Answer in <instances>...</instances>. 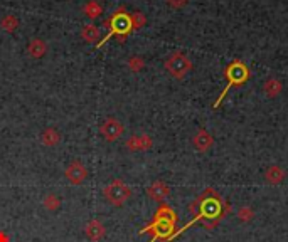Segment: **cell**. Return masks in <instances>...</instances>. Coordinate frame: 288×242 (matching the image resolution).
I'll return each instance as SVG.
<instances>
[{"instance_id": "5", "label": "cell", "mask_w": 288, "mask_h": 242, "mask_svg": "<svg viewBox=\"0 0 288 242\" xmlns=\"http://www.w3.org/2000/svg\"><path fill=\"white\" fill-rule=\"evenodd\" d=\"M103 197L108 200V204H112L113 207H122L123 204L131 197L130 187L126 185L122 180H113L110 185L103 188Z\"/></svg>"}, {"instance_id": "14", "label": "cell", "mask_w": 288, "mask_h": 242, "mask_svg": "<svg viewBox=\"0 0 288 242\" xmlns=\"http://www.w3.org/2000/svg\"><path fill=\"white\" fill-rule=\"evenodd\" d=\"M61 141V135L59 131L54 130V128H46L41 133V143L46 146H56L59 145Z\"/></svg>"}, {"instance_id": "21", "label": "cell", "mask_w": 288, "mask_h": 242, "mask_svg": "<svg viewBox=\"0 0 288 242\" xmlns=\"http://www.w3.org/2000/svg\"><path fill=\"white\" fill-rule=\"evenodd\" d=\"M128 68H130L131 72H138L145 68V61H143L140 56H131L128 59Z\"/></svg>"}, {"instance_id": "13", "label": "cell", "mask_w": 288, "mask_h": 242, "mask_svg": "<svg viewBox=\"0 0 288 242\" xmlns=\"http://www.w3.org/2000/svg\"><path fill=\"white\" fill-rule=\"evenodd\" d=\"M27 52L31 54V57H34V59H41V57L46 56L47 44L44 42V40H41V39H32L31 42H29V46H27Z\"/></svg>"}, {"instance_id": "16", "label": "cell", "mask_w": 288, "mask_h": 242, "mask_svg": "<svg viewBox=\"0 0 288 242\" xmlns=\"http://www.w3.org/2000/svg\"><path fill=\"white\" fill-rule=\"evenodd\" d=\"M81 37L89 44L96 42V40L100 39V29L96 26H93V24H88V26H84L83 31H81Z\"/></svg>"}, {"instance_id": "19", "label": "cell", "mask_w": 288, "mask_h": 242, "mask_svg": "<svg viewBox=\"0 0 288 242\" xmlns=\"http://www.w3.org/2000/svg\"><path fill=\"white\" fill-rule=\"evenodd\" d=\"M42 205H44V208H47L49 212H54L61 207V200L57 199L54 194H49V195H46V199H44Z\"/></svg>"}, {"instance_id": "26", "label": "cell", "mask_w": 288, "mask_h": 242, "mask_svg": "<svg viewBox=\"0 0 288 242\" xmlns=\"http://www.w3.org/2000/svg\"><path fill=\"white\" fill-rule=\"evenodd\" d=\"M0 242H10L9 236H7L5 232H2V231H0Z\"/></svg>"}, {"instance_id": "6", "label": "cell", "mask_w": 288, "mask_h": 242, "mask_svg": "<svg viewBox=\"0 0 288 242\" xmlns=\"http://www.w3.org/2000/svg\"><path fill=\"white\" fill-rule=\"evenodd\" d=\"M164 66H165L168 74L172 77H175V79L186 77L192 69L191 59H189L186 54H182V52H174V54H170L165 59V64Z\"/></svg>"}, {"instance_id": "22", "label": "cell", "mask_w": 288, "mask_h": 242, "mask_svg": "<svg viewBox=\"0 0 288 242\" xmlns=\"http://www.w3.org/2000/svg\"><path fill=\"white\" fill-rule=\"evenodd\" d=\"M138 141H140V151L150 150L152 145H154V141H152V138L149 135H138Z\"/></svg>"}, {"instance_id": "8", "label": "cell", "mask_w": 288, "mask_h": 242, "mask_svg": "<svg viewBox=\"0 0 288 242\" xmlns=\"http://www.w3.org/2000/svg\"><path fill=\"white\" fill-rule=\"evenodd\" d=\"M64 175H66V178H68V182H71L73 185H81V183L88 178V170H86V167L83 163L75 160V162L69 163L68 168L64 170Z\"/></svg>"}, {"instance_id": "4", "label": "cell", "mask_w": 288, "mask_h": 242, "mask_svg": "<svg viewBox=\"0 0 288 242\" xmlns=\"http://www.w3.org/2000/svg\"><path fill=\"white\" fill-rule=\"evenodd\" d=\"M224 74H226V79H228V84H226V88L223 89V93L219 94V98L216 100V103H214V109L217 108V106L221 104V101L226 98V94H228L229 89L233 88V86H243L246 83V81L251 77V71H249V68L246 66L243 61L240 59H236V61H233L231 64L226 68V71H224Z\"/></svg>"}, {"instance_id": "12", "label": "cell", "mask_w": 288, "mask_h": 242, "mask_svg": "<svg viewBox=\"0 0 288 242\" xmlns=\"http://www.w3.org/2000/svg\"><path fill=\"white\" fill-rule=\"evenodd\" d=\"M285 177H287L285 170H283L282 167H278V165H271L268 170L265 172L266 182L271 183V185H280V183L285 180Z\"/></svg>"}, {"instance_id": "20", "label": "cell", "mask_w": 288, "mask_h": 242, "mask_svg": "<svg viewBox=\"0 0 288 242\" xmlns=\"http://www.w3.org/2000/svg\"><path fill=\"white\" fill-rule=\"evenodd\" d=\"M130 20H131L133 31H138V29H142L147 24V19L142 12H133V14H130Z\"/></svg>"}, {"instance_id": "7", "label": "cell", "mask_w": 288, "mask_h": 242, "mask_svg": "<svg viewBox=\"0 0 288 242\" xmlns=\"http://www.w3.org/2000/svg\"><path fill=\"white\" fill-rule=\"evenodd\" d=\"M123 131H125V128L117 118H106L100 126V133L106 141H117L123 135Z\"/></svg>"}, {"instance_id": "15", "label": "cell", "mask_w": 288, "mask_h": 242, "mask_svg": "<svg viewBox=\"0 0 288 242\" xmlns=\"http://www.w3.org/2000/svg\"><path fill=\"white\" fill-rule=\"evenodd\" d=\"M263 91L266 93L268 98H277L280 93L283 91V84L282 81L277 79V77H270L265 84H263Z\"/></svg>"}, {"instance_id": "9", "label": "cell", "mask_w": 288, "mask_h": 242, "mask_svg": "<svg viewBox=\"0 0 288 242\" xmlns=\"http://www.w3.org/2000/svg\"><path fill=\"white\" fill-rule=\"evenodd\" d=\"M147 195H149L152 200H155V202L162 204L164 200L170 195V188H168V185L165 182L157 180V182H154L149 188H147Z\"/></svg>"}, {"instance_id": "24", "label": "cell", "mask_w": 288, "mask_h": 242, "mask_svg": "<svg viewBox=\"0 0 288 242\" xmlns=\"http://www.w3.org/2000/svg\"><path fill=\"white\" fill-rule=\"evenodd\" d=\"M126 148L130 151H140V141H138V137H130L128 140H126Z\"/></svg>"}, {"instance_id": "18", "label": "cell", "mask_w": 288, "mask_h": 242, "mask_svg": "<svg viewBox=\"0 0 288 242\" xmlns=\"http://www.w3.org/2000/svg\"><path fill=\"white\" fill-rule=\"evenodd\" d=\"M0 26H2V29H3L5 32H14L15 29L19 27V19L15 17V15L9 14V15H5V17L2 19Z\"/></svg>"}, {"instance_id": "2", "label": "cell", "mask_w": 288, "mask_h": 242, "mask_svg": "<svg viewBox=\"0 0 288 242\" xmlns=\"http://www.w3.org/2000/svg\"><path fill=\"white\" fill-rule=\"evenodd\" d=\"M175 224H177V215L174 208L170 205H167L165 202H162L160 207L157 208V212H155L154 220L149 225H145L140 231V234H150L152 236L150 242H157V241L168 242L172 234L175 232Z\"/></svg>"}, {"instance_id": "11", "label": "cell", "mask_w": 288, "mask_h": 242, "mask_svg": "<svg viewBox=\"0 0 288 242\" xmlns=\"http://www.w3.org/2000/svg\"><path fill=\"white\" fill-rule=\"evenodd\" d=\"M84 234H86V237H88L89 241L98 242V241H101L103 237H105L106 229H105V225H103L101 220L91 219L88 224L84 225Z\"/></svg>"}, {"instance_id": "23", "label": "cell", "mask_w": 288, "mask_h": 242, "mask_svg": "<svg viewBox=\"0 0 288 242\" xmlns=\"http://www.w3.org/2000/svg\"><path fill=\"white\" fill-rule=\"evenodd\" d=\"M253 215H254V212H253V208H249V207H241L240 212H238V219L243 220V222H248V220L253 219Z\"/></svg>"}, {"instance_id": "3", "label": "cell", "mask_w": 288, "mask_h": 242, "mask_svg": "<svg viewBox=\"0 0 288 242\" xmlns=\"http://www.w3.org/2000/svg\"><path fill=\"white\" fill-rule=\"evenodd\" d=\"M105 26L110 27L108 34L105 35V39L100 40V42L96 44V47H101L103 44L106 42V40H110L113 37V35H117L118 39H120V42L126 39V35L130 34L131 31H133V27H131V20H130V15L126 14V9L125 7H120L115 14L110 17L108 20H105Z\"/></svg>"}, {"instance_id": "1", "label": "cell", "mask_w": 288, "mask_h": 242, "mask_svg": "<svg viewBox=\"0 0 288 242\" xmlns=\"http://www.w3.org/2000/svg\"><path fill=\"white\" fill-rule=\"evenodd\" d=\"M189 210L192 212L194 219H192L191 222H187L182 229H179V231H175L174 234H172V237L168 239V242L174 241L175 237H179L182 232H186L187 229L192 227L196 222H203L207 229H212L221 219H224V217L229 214L231 207H229V204H226L224 200L216 194L214 188H206L204 194L199 195L194 202L191 204Z\"/></svg>"}, {"instance_id": "17", "label": "cell", "mask_w": 288, "mask_h": 242, "mask_svg": "<svg viewBox=\"0 0 288 242\" xmlns=\"http://www.w3.org/2000/svg\"><path fill=\"white\" fill-rule=\"evenodd\" d=\"M83 12L86 14V17H88V19L94 20V19H98L103 14V9H101V5L96 2V0H89V2L84 5Z\"/></svg>"}, {"instance_id": "25", "label": "cell", "mask_w": 288, "mask_h": 242, "mask_svg": "<svg viewBox=\"0 0 288 242\" xmlns=\"http://www.w3.org/2000/svg\"><path fill=\"white\" fill-rule=\"evenodd\" d=\"M189 0H167V3L174 9H182L184 5H187Z\"/></svg>"}, {"instance_id": "10", "label": "cell", "mask_w": 288, "mask_h": 242, "mask_svg": "<svg viewBox=\"0 0 288 242\" xmlns=\"http://www.w3.org/2000/svg\"><path fill=\"white\" fill-rule=\"evenodd\" d=\"M192 145H194V148H196L197 151L204 153V151H207V150L214 145V138H212V135L209 133L207 130L201 128V130L194 135V138H192Z\"/></svg>"}]
</instances>
